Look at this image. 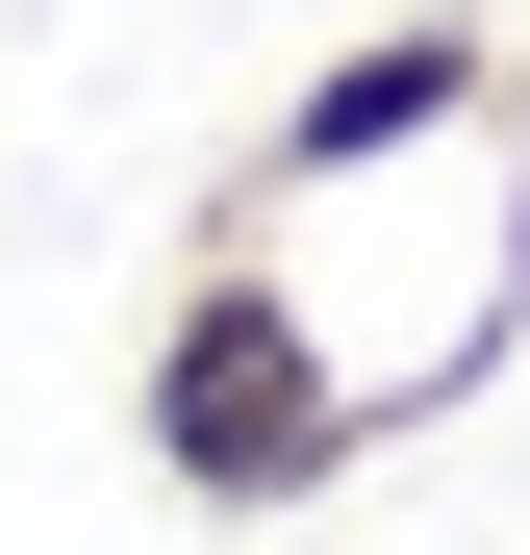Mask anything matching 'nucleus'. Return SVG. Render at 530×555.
Returning a JSON list of instances; mask_svg holds the SVG:
<instances>
[{
    "instance_id": "1",
    "label": "nucleus",
    "mask_w": 530,
    "mask_h": 555,
    "mask_svg": "<svg viewBox=\"0 0 530 555\" xmlns=\"http://www.w3.org/2000/svg\"><path fill=\"white\" fill-rule=\"evenodd\" d=\"M127 429H152V480L177 505H228V530H279V505H328L353 454V379H328V328L279 304V253H177V304H152V353H127Z\"/></svg>"
}]
</instances>
